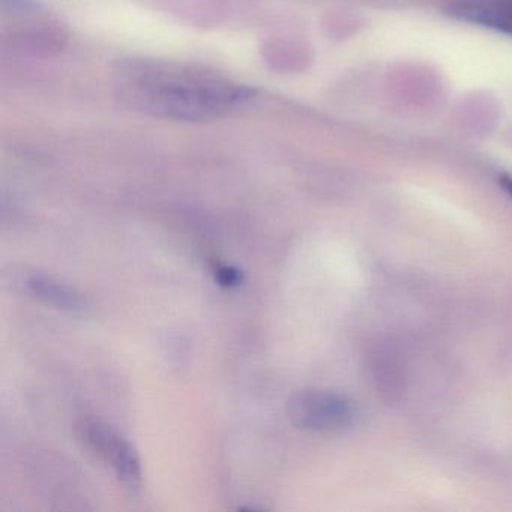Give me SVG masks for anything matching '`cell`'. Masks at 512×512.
Wrapping results in <instances>:
<instances>
[{"mask_svg":"<svg viewBox=\"0 0 512 512\" xmlns=\"http://www.w3.org/2000/svg\"><path fill=\"white\" fill-rule=\"evenodd\" d=\"M122 101L148 115L173 121L203 122L241 110L253 91L223 74L196 65L128 61L116 71Z\"/></svg>","mask_w":512,"mask_h":512,"instance_id":"cell-1","label":"cell"},{"mask_svg":"<svg viewBox=\"0 0 512 512\" xmlns=\"http://www.w3.org/2000/svg\"><path fill=\"white\" fill-rule=\"evenodd\" d=\"M287 413L293 425L310 433H335L349 427L353 419L350 401L323 389L299 392L287 403Z\"/></svg>","mask_w":512,"mask_h":512,"instance_id":"cell-2","label":"cell"},{"mask_svg":"<svg viewBox=\"0 0 512 512\" xmlns=\"http://www.w3.org/2000/svg\"><path fill=\"white\" fill-rule=\"evenodd\" d=\"M83 439L95 454L112 463L119 481L128 491L137 493L140 490L143 476L142 461L136 448L128 440L95 422L83 427Z\"/></svg>","mask_w":512,"mask_h":512,"instance_id":"cell-3","label":"cell"},{"mask_svg":"<svg viewBox=\"0 0 512 512\" xmlns=\"http://www.w3.org/2000/svg\"><path fill=\"white\" fill-rule=\"evenodd\" d=\"M449 13L512 37V0H454Z\"/></svg>","mask_w":512,"mask_h":512,"instance_id":"cell-4","label":"cell"},{"mask_svg":"<svg viewBox=\"0 0 512 512\" xmlns=\"http://www.w3.org/2000/svg\"><path fill=\"white\" fill-rule=\"evenodd\" d=\"M28 289L32 295L59 310L71 311V313H80L85 310V302L79 293L52 278L38 277V275L29 278Z\"/></svg>","mask_w":512,"mask_h":512,"instance_id":"cell-5","label":"cell"},{"mask_svg":"<svg viewBox=\"0 0 512 512\" xmlns=\"http://www.w3.org/2000/svg\"><path fill=\"white\" fill-rule=\"evenodd\" d=\"M215 281L224 289H232L242 283V272L233 266H218L214 269Z\"/></svg>","mask_w":512,"mask_h":512,"instance_id":"cell-6","label":"cell"},{"mask_svg":"<svg viewBox=\"0 0 512 512\" xmlns=\"http://www.w3.org/2000/svg\"><path fill=\"white\" fill-rule=\"evenodd\" d=\"M500 182H502L503 188L512 196V178H503Z\"/></svg>","mask_w":512,"mask_h":512,"instance_id":"cell-7","label":"cell"}]
</instances>
